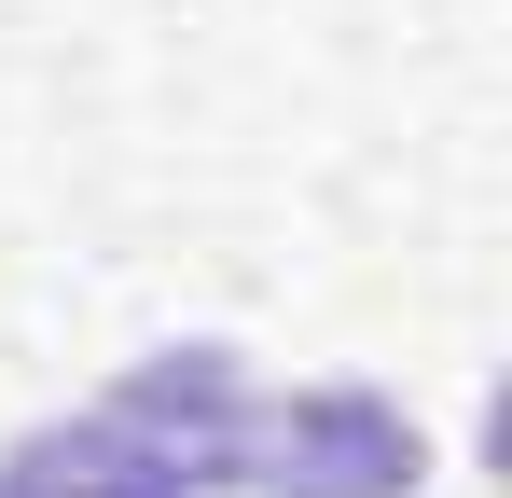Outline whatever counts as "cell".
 Here are the masks:
<instances>
[{
  "label": "cell",
  "mask_w": 512,
  "mask_h": 498,
  "mask_svg": "<svg viewBox=\"0 0 512 498\" xmlns=\"http://www.w3.org/2000/svg\"><path fill=\"white\" fill-rule=\"evenodd\" d=\"M111 415L194 498H416L429 429L388 388H263L236 346H153Z\"/></svg>",
  "instance_id": "1"
},
{
  "label": "cell",
  "mask_w": 512,
  "mask_h": 498,
  "mask_svg": "<svg viewBox=\"0 0 512 498\" xmlns=\"http://www.w3.org/2000/svg\"><path fill=\"white\" fill-rule=\"evenodd\" d=\"M0 498H194V485L111 402H84V415H42V429L0 443Z\"/></svg>",
  "instance_id": "2"
}]
</instances>
